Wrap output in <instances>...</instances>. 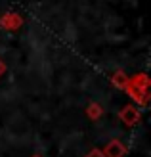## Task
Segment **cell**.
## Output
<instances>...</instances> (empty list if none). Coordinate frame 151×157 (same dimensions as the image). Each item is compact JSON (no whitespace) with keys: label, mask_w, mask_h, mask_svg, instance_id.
I'll return each instance as SVG.
<instances>
[{"label":"cell","mask_w":151,"mask_h":157,"mask_svg":"<svg viewBox=\"0 0 151 157\" xmlns=\"http://www.w3.org/2000/svg\"><path fill=\"white\" fill-rule=\"evenodd\" d=\"M103 155H107V157H123L124 155V146L119 142V140H113L109 146H107V150Z\"/></svg>","instance_id":"6da1fadb"},{"label":"cell","mask_w":151,"mask_h":157,"mask_svg":"<svg viewBox=\"0 0 151 157\" xmlns=\"http://www.w3.org/2000/svg\"><path fill=\"white\" fill-rule=\"evenodd\" d=\"M121 119H123L126 124H134V123L138 121V111H136V107L126 105L123 111H121Z\"/></svg>","instance_id":"7a4b0ae2"},{"label":"cell","mask_w":151,"mask_h":157,"mask_svg":"<svg viewBox=\"0 0 151 157\" xmlns=\"http://www.w3.org/2000/svg\"><path fill=\"white\" fill-rule=\"evenodd\" d=\"M86 157H105V155H103V151H101V150H94V151H90Z\"/></svg>","instance_id":"3957f363"},{"label":"cell","mask_w":151,"mask_h":157,"mask_svg":"<svg viewBox=\"0 0 151 157\" xmlns=\"http://www.w3.org/2000/svg\"><path fill=\"white\" fill-rule=\"evenodd\" d=\"M98 113H100V109H98L96 105H94L92 109H88V115H90V117H98Z\"/></svg>","instance_id":"277c9868"},{"label":"cell","mask_w":151,"mask_h":157,"mask_svg":"<svg viewBox=\"0 0 151 157\" xmlns=\"http://www.w3.org/2000/svg\"><path fill=\"white\" fill-rule=\"evenodd\" d=\"M2 73H4V63L0 61V75H2Z\"/></svg>","instance_id":"5b68a950"},{"label":"cell","mask_w":151,"mask_h":157,"mask_svg":"<svg viewBox=\"0 0 151 157\" xmlns=\"http://www.w3.org/2000/svg\"><path fill=\"white\" fill-rule=\"evenodd\" d=\"M36 157H38V155H36Z\"/></svg>","instance_id":"8992f818"}]
</instances>
